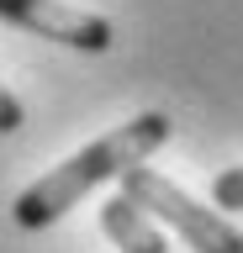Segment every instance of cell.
I'll list each match as a JSON object with an SVG mask.
<instances>
[{
  "label": "cell",
  "instance_id": "1",
  "mask_svg": "<svg viewBox=\"0 0 243 253\" xmlns=\"http://www.w3.org/2000/svg\"><path fill=\"white\" fill-rule=\"evenodd\" d=\"M164 142H169V116H164V111H143V116L111 126L106 137H96L90 148H80L74 158H64L58 169H48L43 179H32V185L21 190L16 206H11L16 227H27V232L53 227V221L64 216V211H74L96 185L122 179L127 169L148 164V153H159Z\"/></svg>",
  "mask_w": 243,
  "mask_h": 253
},
{
  "label": "cell",
  "instance_id": "2",
  "mask_svg": "<svg viewBox=\"0 0 243 253\" xmlns=\"http://www.w3.org/2000/svg\"><path fill=\"white\" fill-rule=\"evenodd\" d=\"M122 195L138 201L148 216L169 221L195 253H243V232L233 227V221L217 216V211H206L201 201H191L175 179H164V174L148 169V164H138V169L122 174Z\"/></svg>",
  "mask_w": 243,
  "mask_h": 253
},
{
  "label": "cell",
  "instance_id": "3",
  "mask_svg": "<svg viewBox=\"0 0 243 253\" xmlns=\"http://www.w3.org/2000/svg\"><path fill=\"white\" fill-rule=\"evenodd\" d=\"M0 21H11L21 32H37L48 42L80 47V53H106L116 42V32H111L106 16L64 5V0H0Z\"/></svg>",
  "mask_w": 243,
  "mask_h": 253
},
{
  "label": "cell",
  "instance_id": "4",
  "mask_svg": "<svg viewBox=\"0 0 243 253\" xmlns=\"http://www.w3.org/2000/svg\"><path fill=\"white\" fill-rule=\"evenodd\" d=\"M100 227L116 243V253H169V243L153 227V216L138 201H127V195H111V201L100 206Z\"/></svg>",
  "mask_w": 243,
  "mask_h": 253
},
{
  "label": "cell",
  "instance_id": "5",
  "mask_svg": "<svg viewBox=\"0 0 243 253\" xmlns=\"http://www.w3.org/2000/svg\"><path fill=\"white\" fill-rule=\"evenodd\" d=\"M211 201L217 211H243V169H222L211 179Z\"/></svg>",
  "mask_w": 243,
  "mask_h": 253
},
{
  "label": "cell",
  "instance_id": "6",
  "mask_svg": "<svg viewBox=\"0 0 243 253\" xmlns=\"http://www.w3.org/2000/svg\"><path fill=\"white\" fill-rule=\"evenodd\" d=\"M11 132H21V100L0 84V137H11Z\"/></svg>",
  "mask_w": 243,
  "mask_h": 253
}]
</instances>
